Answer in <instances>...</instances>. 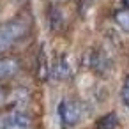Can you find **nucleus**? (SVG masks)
Instances as JSON below:
<instances>
[{"label":"nucleus","mask_w":129,"mask_h":129,"mask_svg":"<svg viewBox=\"0 0 129 129\" xmlns=\"http://www.w3.org/2000/svg\"><path fill=\"white\" fill-rule=\"evenodd\" d=\"M2 101H4V92L0 90V103H2Z\"/></svg>","instance_id":"obj_12"},{"label":"nucleus","mask_w":129,"mask_h":129,"mask_svg":"<svg viewBox=\"0 0 129 129\" xmlns=\"http://www.w3.org/2000/svg\"><path fill=\"white\" fill-rule=\"evenodd\" d=\"M48 64H46V57H44V48H41L39 51V78L46 80L48 78Z\"/></svg>","instance_id":"obj_9"},{"label":"nucleus","mask_w":129,"mask_h":129,"mask_svg":"<svg viewBox=\"0 0 129 129\" xmlns=\"http://www.w3.org/2000/svg\"><path fill=\"white\" fill-rule=\"evenodd\" d=\"M2 124H4V118H0V129H2Z\"/></svg>","instance_id":"obj_13"},{"label":"nucleus","mask_w":129,"mask_h":129,"mask_svg":"<svg viewBox=\"0 0 129 129\" xmlns=\"http://www.w3.org/2000/svg\"><path fill=\"white\" fill-rule=\"evenodd\" d=\"M122 97L125 101V104H129V74L124 80V87H122Z\"/></svg>","instance_id":"obj_10"},{"label":"nucleus","mask_w":129,"mask_h":129,"mask_svg":"<svg viewBox=\"0 0 129 129\" xmlns=\"http://www.w3.org/2000/svg\"><path fill=\"white\" fill-rule=\"evenodd\" d=\"M124 2V6H125V9H129V0H122Z\"/></svg>","instance_id":"obj_11"},{"label":"nucleus","mask_w":129,"mask_h":129,"mask_svg":"<svg viewBox=\"0 0 129 129\" xmlns=\"http://www.w3.org/2000/svg\"><path fill=\"white\" fill-rule=\"evenodd\" d=\"M28 27L25 21L14 20L9 23H4L0 27V53L6 51L7 48H11L14 43H18L25 34H27Z\"/></svg>","instance_id":"obj_1"},{"label":"nucleus","mask_w":129,"mask_h":129,"mask_svg":"<svg viewBox=\"0 0 129 129\" xmlns=\"http://www.w3.org/2000/svg\"><path fill=\"white\" fill-rule=\"evenodd\" d=\"M30 127H32V118L21 110H14L4 117L2 129H30Z\"/></svg>","instance_id":"obj_3"},{"label":"nucleus","mask_w":129,"mask_h":129,"mask_svg":"<svg viewBox=\"0 0 129 129\" xmlns=\"http://www.w3.org/2000/svg\"><path fill=\"white\" fill-rule=\"evenodd\" d=\"M50 25H51L53 30H57V28H60V27L64 25L60 9H51V13H50Z\"/></svg>","instance_id":"obj_8"},{"label":"nucleus","mask_w":129,"mask_h":129,"mask_svg":"<svg viewBox=\"0 0 129 129\" xmlns=\"http://www.w3.org/2000/svg\"><path fill=\"white\" fill-rule=\"evenodd\" d=\"M117 125H118V117L115 111H110L97 120L95 129H117Z\"/></svg>","instance_id":"obj_6"},{"label":"nucleus","mask_w":129,"mask_h":129,"mask_svg":"<svg viewBox=\"0 0 129 129\" xmlns=\"http://www.w3.org/2000/svg\"><path fill=\"white\" fill-rule=\"evenodd\" d=\"M58 115L66 125L73 127L81 118V106H80V103H76L73 99H64L58 104Z\"/></svg>","instance_id":"obj_2"},{"label":"nucleus","mask_w":129,"mask_h":129,"mask_svg":"<svg viewBox=\"0 0 129 129\" xmlns=\"http://www.w3.org/2000/svg\"><path fill=\"white\" fill-rule=\"evenodd\" d=\"M20 64L14 58H2L0 60V80H6L9 76H13L18 71Z\"/></svg>","instance_id":"obj_5"},{"label":"nucleus","mask_w":129,"mask_h":129,"mask_svg":"<svg viewBox=\"0 0 129 129\" xmlns=\"http://www.w3.org/2000/svg\"><path fill=\"white\" fill-rule=\"evenodd\" d=\"M113 20H115V23H117L124 32L129 34V9H118V11H115Z\"/></svg>","instance_id":"obj_7"},{"label":"nucleus","mask_w":129,"mask_h":129,"mask_svg":"<svg viewBox=\"0 0 129 129\" xmlns=\"http://www.w3.org/2000/svg\"><path fill=\"white\" fill-rule=\"evenodd\" d=\"M51 73H53V78H57V80H66V78H69V76H71V64H69V60H67L64 55L58 57V58L55 60V64H53Z\"/></svg>","instance_id":"obj_4"}]
</instances>
